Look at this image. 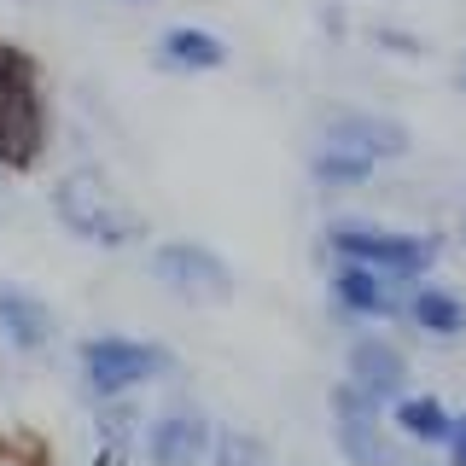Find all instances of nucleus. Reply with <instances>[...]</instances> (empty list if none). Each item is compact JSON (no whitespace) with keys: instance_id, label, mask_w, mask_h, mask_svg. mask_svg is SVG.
<instances>
[{"instance_id":"nucleus-13","label":"nucleus","mask_w":466,"mask_h":466,"mask_svg":"<svg viewBox=\"0 0 466 466\" xmlns=\"http://www.w3.org/2000/svg\"><path fill=\"white\" fill-rule=\"evenodd\" d=\"M157 65L175 70V76H210V70L228 65V41L204 24H169L157 35Z\"/></svg>"},{"instance_id":"nucleus-15","label":"nucleus","mask_w":466,"mask_h":466,"mask_svg":"<svg viewBox=\"0 0 466 466\" xmlns=\"http://www.w3.org/2000/svg\"><path fill=\"white\" fill-rule=\"evenodd\" d=\"M390 426H397V437H408L420 449H443L449 426H455V408L443 397H431V390H402L390 402Z\"/></svg>"},{"instance_id":"nucleus-9","label":"nucleus","mask_w":466,"mask_h":466,"mask_svg":"<svg viewBox=\"0 0 466 466\" xmlns=\"http://www.w3.org/2000/svg\"><path fill=\"white\" fill-rule=\"evenodd\" d=\"M344 379L361 385L373 402L390 408L408 390V350L397 339H385V332H361V339L350 344V356H344Z\"/></svg>"},{"instance_id":"nucleus-16","label":"nucleus","mask_w":466,"mask_h":466,"mask_svg":"<svg viewBox=\"0 0 466 466\" xmlns=\"http://www.w3.org/2000/svg\"><path fill=\"white\" fill-rule=\"evenodd\" d=\"M309 175H315V187H327V193H350V187H368L379 175V164L361 157V152H350V146H339V140H320L315 157H309Z\"/></svg>"},{"instance_id":"nucleus-17","label":"nucleus","mask_w":466,"mask_h":466,"mask_svg":"<svg viewBox=\"0 0 466 466\" xmlns=\"http://www.w3.org/2000/svg\"><path fill=\"white\" fill-rule=\"evenodd\" d=\"M210 466H268V443H262L257 431L228 426V431H216V443H210Z\"/></svg>"},{"instance_id":"nucleus-1","label":"nucleus","mask_w":466,"mask_h":466,"mask_svg":"<svg viewBox=\"0 0 466 466\" xmlns=\"http://www.w3.org/2000/svg\"><path fill=\"white\" fill-rule=\"evenodd\" d=\"M47 204H53L58 228H65L70 239L94 245V251H128V245L146 239L140 210H128V204L116 198V187H111L99 169H70V175H58L53 193H47Z\"/></svg>"},{"instance_id":"nucleus-8","label":"nucleus","mask_w":466,"mask_h":466,"mask_svg":"<svg viewBox=\"0 0 466 466\" xmlns=\"http://www.w3.org/2000/svg\"><path fill=\"white\" fill-rule=\"evenodd\" d=\"M327 291H332V309L350 320H390V315H402V298H408V286H397L390 274L368 268V262H350V257H332Z\"/></svg>"},{"instance_id":"nucleus-21","label":"nucleus","mask_w":466,"mask_h":466,"mask_svg":"<svg viewBox=\"0 0 466 466\" xmlns=\"http://www.w3.org/2000/svg\"><path fill=\"white\" fill-rule=\"evenodd\" d=\"M0 466H18V461H0Z\"/></svg>"},{"instance_id":"nucleus-20","label":"nucleus","mask_w":466,"mask_h":466,"mask_svg":"<svg viewBox=\"0 0 466 466\" xmlns=\"http://www.w3.org/2000/svg\"><path fill=\"white\" fill-rule=\"evenodd\" d=\"M455 82H461V94H466V58H461V70H455Z\"/></svg>"},{"instance_id":"nucleus-7","label":"nucleus","mask_w":466,"mask_h":466,"mask_svg":"<svg viewBox=\"0 0 466 466\" xmlns=\"http://www.w3.org/2000/svg\"><path fill=\"white\" fill-rule=\"evenodd\" d=\"M210 443H216V420L198 402H169L140 431V449L152 466H210Z\"/></svg>"},{"instance_id":"nucleus-12","label":"nucleus","mask_w":466,"mask_h":466,"mask_svg":"<svg viewBox=\"0 0 466 466\" xmlns=\"http://www.w3.org/2000/svg\"><path fill=\"white\" fill-rule=\"evenodd\" d=\"M402 320L431 344H455L466 339V298L455 286H437V280H414L402 298Z\"/></svg>"},{"instance_id":"nucleus-22","label":"nucleus","mask_w":466,"mask_h":466,"mask_svg":"<svg viewBox=\"0 0 466 466\" xmlns=\"http://www.w3.org/2000/svg\"><path fill=\"white\" fill-rule=\"evenodd\" d=\"M128 6H140V0H128Z\"/></svg>"},{"instance_id":"nucleus-5","label":"nucleus","mask_w":466,"mask_h":466,"mask_svg":"<svg viewBox=\"0 0 466 466\" xmlns=\"http://www.w3.org/2000/svg\"><path fill=\"white\" fill-rule=\"evenodd\" d=\"M152 280L169 291V298L193 303V309H216V303L233 298V268L222 251L198 239H164L152 245Z\"/></svg>"},{"instance_id":"nucleus-10","label":"nucleus","mask_w":466,"mask_h":466,"mask_svg":"<svg viewBox=\"0 0 466 466\" xmlns=\"http://www.w3.org/2000/svg\"><path fill=\"white\" fill-rule=\"evenodd\" d=\"M58 339V315L47 309V298H35L29 286L0 280V344L12 356H41Z\"/></svg>"},{"instance_id":"nucleus-6","label":"nucleus","mask_w":466,"mask_h":466,"mask_svg":"<svg viewBox=\"0 0 466 466\" xmlns=\"http://www.w3.org/2000/svg\"><path fill=\"white\" fill-rule=\"evenodd\" d=\"M332 443L350 466H390V443H385V402H373L361 385L339 379L332 385Z\"/></svg>"},{"instance_id":"nucleus-2","label":"nucleus","mask_w":466,"mask_h":466,"mask_svg":"<svg viewBox=\"0 0 466 466\" xmlns=\"http://www.w3.org/2000/svg\"><path fill=\"white\" fill-rule=\"evenodd\" d=\"M327 251L368 262V268L390 274L397 286H414L437 268L443 239L437 233H414V228H385V222H368V216H339V222H327Z\"/></svg>"},{"instance_id":"nucleus-3","label":"nucleus","mask_w":466,"mask_h":466,"mask_svg":"<svg viewBox=\"0 0 466 466\" xmlns=\"http://www.w3.org/2000/svg\"><path fill=\"white\" fill-rule=\"evenodd\" d=\"M47 152V94L35 58L0 41V169H29Z\"/></svg>"},{"instance_id":"nucleus-11","label":"nucleus","mask_w":466,"mask_h":466,"mask_svg":"<svg viewBox=\"0 0 466 466\" xmlns=\"http://www.w3.org/2000/svg\"><path fill=\"white\" fill-rule=\"evenodd\" d=\"M320 140H339L350 152L373 157L379 169L408 157V146H414L408 140V123H397V116H385V111H339L327 128H320Z\"/></svg>"},{"instance_id":"nucleus-19","label":"nucleus","mask_w":466,"mask_h":466,"mask_svg":"<svg viewBox=\"0 0 466 466\" xmlns=\"http://www.w3.org/2000/svg\"><path fill=\"white\" fill-rule=\"evenodd\" d=\"M443 455H449V466H466V414H455V426L443 437Z\"/></svg>"},{"instance_id":"nucleus-4","label":"nucleus","mask_w":466,"mask_h":466,"mask_svg":"<svg viewBox=\"0 0 466 466\" xmlns=\"http://www.w3.org/2000/svg\"><path fill=\"white\" fill-rule=\"evenodd\" d=\"M76 368H82L87 397L106 402V397H135L140 385L175 373V356L164 344L128 339V332H94V339H82V350H76Z\"/></svg>"},{"instance_id":"nucleus-18","label":"nucleus","mask_w":466,"mask_h":466,"mask_svg":"<svg viewBox=\"0 0 466 466\" xmlns=\"http://www.w3.org/2000/svg\"><path fill=\"white\" fill-rule=\"evenodd\" d=\"M373 41H379V53H397V58H420V53H426V47H420V35H408V29H390V24H379Z\"/></svg>"},{"instance_id":"nucleus-14","label":"nucleus","mask_w":466,"mask_h":466,"mask_svg":"<svg viewBox=\"0 0 466 466\" xmlns=\"http://www.w3.org/2000/svg\"><path fill=\"white\" fill-rule=\"evenodd\" d=\"M146 431V414L128 397H106L94 414V466H128Z\"/></svg>"}]
</instances>
